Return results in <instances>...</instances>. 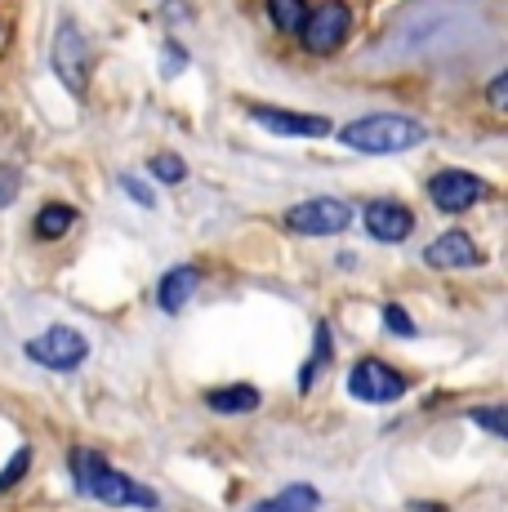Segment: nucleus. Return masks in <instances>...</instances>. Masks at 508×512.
<instances>
[{"mask_svg":"<svg viewBox=\"0 0 508 512\" xmlns=\"http://www.w3.org/2000/svg\"><path fill=\"white\" fill-rule=\"evenodd\" d=\"M67 472H72V481H76L81 495L99 499V504H107V508H148V512L161 508V499H156L148 486H139L130 472H116L99 450L76 446L72 455H67Z\"/></svg>","mask_w":508,"mask_h":512,"instance_id":"f257e3e1","label":"nucleus"},{"mask_svg":"<svg viewBox=\"0 0 508 512\" xmlns=\"http://www.w3.org/2000/svg\"><path fill=\"white\" fill-rule=\"evenodd\" d=\"M424 139H428L424 121L402 116V112H370V116H361V121L339 130V143L353 147V152H366V156L410 152V147H419Z\"/></svg>","mask_w":508,"mask_h":512,"instance_id":"f03ea898","label":"nucleus"},{"mask_svg":"<svg viewBox=\"0 0 508 512\" xmlns=\"http://www.w3.org/2000/svg\"><path fill=\"white\" fill-rule=\"evenodd\" d=\"M406 374L393 370L388 361L379 357H361L353 370H348V392H353L357 401H366V406H388V401L406 397Z\"/></svg>","mask_w":508,"mask_h":512,"instance_id":"7ed1b4c3","label":"nucleus"},{"mask_svg":"<svg viewBox=\"0 0 508 512\" xmlns=\"http://www.w3.org/2000/svg\"><path fill=\"white\" fill-rule=\"evenodd\" d=\"M348 223H353V210L339 196H312L286 210V228L295 236H339Z\"/></svg>","mask_w":508,"mask_h":512,"instance_id":"20e7f679","label":"nucleus"},{"mask_svg":"<svg viewBox=\"0 0 508 512\" xmlns=\"http://www.w3.org/2000/svg\"><path fill=\"white\" fill-rule=\"evenodd\" d=\"M27 357L45 370H76L85 357H90V339L72 326H50L45 334H36L27 343Z\"/></svg>","mask_w":508,"mask_h":512,"instance_id":"39448f33","label":"nucleus"},{"mask_svg":"<svg viewBox=\"0 0 508 512\" xmlns=\"http://www.w3.org/2000/svg\"><path fill=\"white\" fill-rule=\"evenodd\" d=\"M348 32H353V9H348L344 0H326V5H317L308 14L299 36H304L308 54H335V49L348 41Z\"/></svg>","mask_w":508,"mask_h":512,"instance_id":"423d86ee","label":"nucleus"},{"mask_svg":"<svg viewBox=\"0 0 508 512\" xmlns=\"http://www.w3.org/2000/svg\"><path fill=\"white\" fill-rule=\"evenodd\" d=\"M54 72L72 94H81L85 81H90V41L81 36V27L72 18H63L54 32Z\"/></svg>","mask_w":508,"mask_h":512,"instance_id":"0eeeda50","label":"nucleus"},{"mask_svg":"<svg viewBox=\"0 0 508 512\" xmlns=\"http://www.w3.org/2000/svg\"><path fill=\"white\" fill-rule=\"evenodd\" d=\"M428 196H433V205L442 214H464V210H473L477 201L491 196V183L468 170H442L428 179Z\"/></svg>","mask_w":508,"mask_h":512,"instance_id":"6e6552de","label":"nucleus"},{"mask_svg":"<svg viewBox=\"0 0 508 512\" xmlns=\"http://www.w3.org/2000/svg\"><path fill=\"white\" fill-rule=\"evenodd\" d=\"M254 125L263 130L281 134V139H326L335 125L326 116H312V112H286V107H250Z\"/></svg>","mask_w":508,"mask_h":512,"instance_id":"1a4fd4ad","label":"nucleus"},{"mask_svg":"<svg viewBox=\"0 0 508 512\" xmlns=\"http://www.w3.org/2000/svg\"><path fill=\"white\" fill-rule=\"evenodd\" d=\"M361 223H366V232L384 245H402L406 236L415 232V214H410L402 201H370L366 210H361Z\"/></svg>","mask_w":508,"mask_h":512,"instance_id":"9d476101","label":"nucleus"},{"mask_svg":"<svg viewBox=\"0 0 508 512\" xmlns=\"http://www.w3.org/2000/svg\"><path fill=\"white\" fill-rule=\"evenodd\" d=\"M424 263H428V268H437V272L477 268V263H482V250L473 245V236H468V232L451 228V232H442V236H437V241L424 250Z\"/></svg>","mask_w":508,"mask_h":512,"instance_id":"9b49d317","label":"nucleus"},{"mask_svg":"<svg viewBox=\"0 0 508 512\" xmlns=\"http://www.w3.org/2000/svg\"><path fill=\"white\" fill-rule=\"evenodd\" d=\"M201 285V272L192 268V263H179V268H170L156 285V303H161V312H183L188 308V299L197 294Z\"/></svg>","mask_w":508,"mask_h":512,"instance_id":"f8f14e48","label":"nucleus"},{"mask_svg":"<svg viewBox=\"0 0 508 512\" xmlns=\"http://www.w3.org/2000/svg\"><path fill=\"white\" fill-rule=\"evenodd\" d=\"M259 388H250V383H228V388H210L205 392V406L214 410V415H250V410H259Z\"/></svg>","mask_w":508,"mask_h":512,"instance_id":"ddd939ff","label":"nucleus"},{"mask_svg":"<svg viewBox=\"0 0 508 512\" xmlns=\"http://www.w3.org/2000/svg\"><path fill=\"white\" fill-rule=\"evenodd\" d=\"M321 508V495L308 486V481H295V486L277 490L272 499H263V504H254L250 512H317Z\"/></svg>","mask_w":508,"mask_h":512,"instance_id":"4468645a","label":"nucleus"},{"mask_svg":"<svg viewBox=\"0 0 508 512\" xmlns=\"http://www.w3.org/2000/svg\"><path fill=\"white\" fill-rule=\"evenodd\" d=\"M72 223H76V210L72 205H41V210H36V236H41V241H58V236H67L72 232Z\"/></svg>","mask_w":508,"mask_h":512,"instance_id":"2eb2a0df","label":"nucleus"},{"mask_svg":"<svg viewBox=\"0 0 508 512\" xmlns=\"http://www.w3.org/2000/svg\"><path fill=\"white\" fill-rule=\"evenodd\" d=\"M268 14H272V23L281 27V32H304V23H308V0H268Z\"/></svg>","mask_w":508,"mask_h":512,"instance_id":"dca6fc26","label":"nucleus"},{"mask_svg":"<svg viewBox=\"0 0 508 512\" xmlns=\"http://www.w3.org/2000/svg\"><path fill=\"white\" fill-rule=\"evenodd\" d=\"M335 357V348H330V326H317V348H312V357H308V366H304V379H299V388H312L317 383V370L326 366V361Z\"/></svg>","mask_w":508,"mask_h":512,"instance_id":"f3484780","label":"nucleus"},{"mask_svg":"<svg viewBox=\"0 0 508 512\" xmlns=\"http://www.w3.org/2000/svg\"><path fill=\"white\" fill-rule=\"evenodd\" d=\"M27 468H32V446H18V450H14V459H9V464L0 468V495H5V490H14L18 481L27 477Z\"/></svg>","mask_w":508,"mask_h":512,"instance_id":"a211bd4d","label":"nucleus"},{"mask_svg":"<svg viewBox=\"0 0 508 512\" xmlns=\"http://www.w3.org/2000/svg\"><path fill=\"white\" fill-rule=\"evenodd\" d=\"M152 179H161V183H183L188 179V165H183V156H174V152H161V156H152Z\"/></svg>","mask_w":508,"mask_h":512,"instance_id":"6ab92c4d","label":"nucleus"},{"mask_svg":"<svg viewBox=\"0 0 508 512\" xmlns=\"http://www.w3.org/2000/svg\"><path fill=\"white\" fill-rule=\"evenodd\" d=\"M468 419H473L477 428H486V432H491V437H504V432H508L504 406H477V410H468Z\"/></svg>","mask_w":508,"mask_h":512,"instance_id":"aec40b11","label":"nucleus"},{"mask_svg":"<svg viewBox=\"0 0 508 512\" xmlns=\"http://www.w3.org/2000/svg\"><path fill=\"white\" fill-rule=\"evenodd\" d=\"M18 187H23V174H18V165H0V210H5V205H14Z\"/></svg>","mask_w":508,"mask_h":512,"instance_id":"412c9836","label":"nucleus"},{"mask_svg":"<svg viewBox=\"0 0 508 512\" xmlns=\"http://www.w3.org/2000/svg\"><path fill=\"white\" fill-rule=\"evenodd\" d=\"M384 326L393 334H415V321H410V312L402 303H384Z\"/></svg>","mask_w":508,"mask_h":512,"instance_id":"4be33fe9","label":"nucleus"},{"mask_svg":"<svg viewBox=\"0 0 508 512\" xmlns=\"http://www.w3.org/2000/svg\"><path fill=\"white\" fill-rule=\"evenodd\" d=\"M121 187H125V192H130L139 205H156V196H152V192H148V187H143L139 179H130V174H125V179H121Z\"/></svg>","mask_w":508,"mask_h":512,"instance_id":"5701e85b","label":"nucleus"},{"mask_svg":"<svg viewBox=\"0 0 508 512\" xmlns=\"http://www.w3.org/2000/svg\"><path fill=\"white\" fill-rule=\"evenodd\" d=\"M508 76H495V81H491V90H486V98H491V107H495V112H504V103H508Z\"/></svg>","mask_w":508,"mask_h":512,"instance_id":"b1692460","label":"nucleus"},{"mask_svg":"<svg viewBox=\"0 0 508 512\" xmlns=\"http://www.w3.org/2000/svg\"><path fill=\"white\" fill-rule=\"evenodd\" d=\"M165 58H170V63H165V76H174L183 63H188V58H183V49L174 45V41H165Z\"/></svg>","mask_w":508,"mask_h":512,"instance_id":"393cba45","label":"nucleus"}]
</instances>
